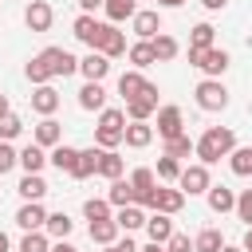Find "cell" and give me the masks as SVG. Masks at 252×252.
<instances>
[{
    "label": "cell",
    "instance_id": "ac0fdd59",
    "mask_svg": "<svg viewBox=\"0 0 252 252\" xmlns=\"http://www.w3.org/2000/svg\"><path fill=\"white\" fill-rule=\"evenodd\" d=\"M98 158H102V150L98 146H91V150H79V161H75V181H87V177H94L98 173Z\"/></svg>",
    "mask_w": 252,
    "mask_h": 252
},
{
    "label": "cell",
    "instance_id": "30bf717a",
    "mask_svg": "<svg viewBox=\"0 0 252 252\" xmlns=\"http://www.w3.org/2000/svg\"><path fill=\"white\" fill-rule=\"evenodd\" d=\"M16 224H20L24 232H43V228H47V209H43L39 201H24L20 213H16Z\"/></svg>",
    "mask_w": 252,
    "mask_h": 252
},
{
    "label": "cell",
    "instance_id": "7a4b0ae2",
    "mask_svg": "<svg viewBox=\"0 0 252 252\" xmlns=\"http://www.w3.org/2000/svg\"><path fill=\"white\" fill-rule=\"evenodd\" d=\"M122 138H126V110H118V106L98 110V130H94L98 150H114V146H122Z\"/></svg>",
    "mask_w": 252,
    "mask_h": 252
},
{
    "label": "cell",
    "instance_id": "f5cc1de1",
    "mask_svg": "<svg viewBox=\"0 0 252 252\" xmlns=\"http://www.w3.org/2000/svg\"><path fill=\"white\" fill-rule=\"evenodd\" d=\"M8 114H12V110H8V98L0 94V118H8Z\"/></svg>",
    "mask_w": 252,
    "mask_h": 252
},
{
    "label": "cell",
    "instance_id": "4fadbf2b",
    "mask_svg": "<svg viewBox=\"0 0 252 252\" xmlns=\"http://www.w3.org/2000/svg\"><path fill=\"white\" fill-rule=\"evenodd\" d=\"M181 205H185V193H181V189H161V185H158L154 197H150V209H154V213H169V217H173V213H181Z\"/></svg>",
    "mask_w": 252,
    "mask_h": 252
},
{
    "label": "cell",
    "instance_id": "f35d334b",
    "mask_svg": "<svg viewBox=\"0 0 252 252\" xmlns=\"http://www.w3.org/2000/svg\"><path fill=\"white\" fill-rule=\"evenodd\" d=\"M165 154L181 161V158H189V154H197V142H193L189 134H181V138H169V142H165Z\"/></svg>",
    "mask_w": 252,
    "mask_h": 252
},
{
    "label": "cell",
    "instance_id": "8fae6325",
    "mask_svg": "<svg viewBox=\"0 0 252 252\" xmlns=\"http://www.w3.org/2000/svg\"><path fill=\"white\" fill-rule=\"evenodd\" d=\"M51 20H55V12H51V4H47V0H32V4L24 8V24H28L32 32H47V28H51Z\"/></svg>",
    "mask_w": 252,
    "mask_h": 252
},
{
    "label": "cell",
    "instance_id": "cb8c5ba5",
    "mask_svg": "<svg viewBox=\"0 0 252 252\" xmlns=\"http://www.w3.org/2000/svg\"><path fill=\"white\" fill-rule=\"evenodd\" d=\"M102 12H106L110 24H122V20L138 16V0H102Z\"/></svg>",
    "mask_w": 252,
    "mask_h": 252
},
{
    "label": "cell",
    "instance_id": "836d02e7",
    "mask_svg": "<svg viewBox=\"0 0 252 252\" xmlns=\"http://www.w3.org/2000/svg\"><path fill=\"white\" fill-rule=\"evenodd\" d=\"M228 165H232L236 177H252V146H236L228 154Z\"/></svg>",
    "mask_w": 252,
    "mask_h": 252
},
{
    "label": "cell",
    "instance_id": "4316f807",
    "mask_svg": "<svg viewBox=\"0 0 252 252\" xmlns=\"http://www.w3.org/2000/svg\"><path fill=\"white\" fill-rule=\"evenodd\" d=\"M16 189H20V197H24V201H43V197H47V181H43L39 173H24Z\"/></svg>",
    "mask_w": 252,
    "mask_h": 252
},
{
    "label": "cell",
    "instance_id": "8992f818",
    "mask_svg": "<svg viewBox=\"0 0 252 252\" xmlns=\"http://www.w3.org/2000/svg\"><path fill=\"white\" fill-rule=\"evenodd\" d=\"M177 189L181 193H189V197H197V193H209L213 189V181H209V165H185L181 169V177H177Z\"/></svg>",
    "mask_w": 252,
    "mask_h": 252
},
{
    "label": "cell",
    "instance_id": "ee69618b",
    "mask_svg": "<svg viewBox=\"0 0 252 252\" xmlns=\"http://www.w3.org/2000/svg\"><path fill=\"white\" fill-rule=\"evenodd\" d=\"M12 165H20V150H12L8 142H0V173H8Z\"/></svg>",
    "mask_w": 252,
    "mask_h": 252
},
{
    "label": "cell",
    "instance_id": "9a60e30c",
    "mask_svg": "<svg viewBox=\"0 0 252 252\" xmlns=\"http://www.w3.org/2000/svg\"><path fill=\"white\" fill-rule=\"evenodd\" d=\"M32 110L35 114H43V118H51L55 110H59V91L47 83V87H35L32 91Z\"/></svg>",
    "mask_w": 252,
    "mask_h": 252
},
{
    "label": "cell",
    "instance_id": "e575fe53",
    "mask_svg": "<svg viewBox=\"0 0 252 252\" xmlns=\"http://www.w3.org/2000/svg\"><path fill=\"white\" fill-rule=\"evenodd\" d=\"M213 39H217V28H213V24H197V28L189 32V47H193V51H205V47H217Z\"/></svg>",
    "mask_w": 252,
    "mask_h": 252
},
{
    "label": "cell",
    "instance_id": "6da1fadb",
    "mask_svg": "<svg viewBox=\"0 0 252 252\" xmlns=\"http://www.w3.org/2000/svg\"><path fill=\"white\" fill-rule=\"evenodd\" d=\"M236 150V134L228 130V126H209L201 138H197V158H201V165H217L220 158H228Z\"/></svg>",
    "mask_w": 252,
    "mask_h": 252
},
{
    "label": "cell",
    "instance_id": "8d00e7d4",
    "mask_svg": "<svg viewBox=\"0 0 252 252\" xmlns=\"http://www.w3.org/2000/svg\"><path fill=\"white\" fill-rule=\"evenodd\" d=\"M118 232H122V228H118L114 220H94V224H91V240H94V244H102V248H106V244H114V240H118Z\"/></svg>",
    "mask_w": 252,
    "mask_h": 252
},
{
    "label": "cell",
    "instance_id": "f1b7e54d",
    "mask_svg": "<svg viewBox=\"0 0 252 252\" xmlns=\"http://www.w3.org/2000/svg\"><path fill=\"white\" fill-rule=\"evenodd\" d=\"M79 106H83V110H106V91H102V83H87V87L79 91Z\"/></svg>",
    "mask_w": 252,
    "mask_h": 252
},
{
    "label": "cell",
    "instance_id": "f546056e",
    "mask_svg": "<svg viewBox=\"0 0 252 252\" xmlns=\"http://www.w3.org/2000/svg\"><path fill=\"white\" fill-rule=\"evenodd\" d=\"M106 201H110L114 209H126V205H134V185H130V177H118V181H110V193H106Z\"/></svg>",
    "mask_w": 252,
    "mask_h": 252
},
{
    "label": "cell",
    "instance_id": "5bb4252c",
    "mask_svg": "<svg viewBox=\"0 0 252 252\" xmlns=\"http://www.w3.org/2000/svg\"><path fill=\"white\" fill-rule=\"evenodd\" d=\"M130 28H134L138 39H158V35H161V16H158V8H154V12H142V8H138V16L130 20Z\"/></svg>",
    "mask_w": 252,
    "mask_h": 252
},
{
    "label": "cell",
    "instance_id": "9f6ffc18",
    "mask_svg": "<svg viewBox=\"0 0 252 252\" xmlns=\"http://www.w3.org/2000/svg\"><path fill=\"white\" fill-rule=\"evenodd\" d=\"M220 252H244V248H236V244H224V248H220Z\"/></svg>",
    "mask_w": 252,
    "mask_h": 252
},
{
    "label": "cell",
    "instance_id": "3957f363",
    "mask_svg": "<svg viewBox=\"0 0 252 252\" xmlns=\"http://www.w3.org/2000/svg\"><path fill=\"white\" fill-rule=\"evenodd\" d=\"M35 59H39V67L47 71V79H59V75L67 79V75H75V71H79V59H75L67 47H43Z\"/></svg>",
    "mask_w": 252,
    "mask_h": 252
},
{
    "label": "cell",
    "instance_id": "11a10c76",
    "mask_svg": "<svg viewBox=\"0 0 252 252\" xmlns=\"http://www.w3.org/2000/svg\"><path fill=\"white\" fill-rule=\"evenodd\" d=\"M8 248H12V244H8V232L0 228V252H8Z\"/></svg>",
    "mask_w": 252,
    "mask_h": 252
},
{
    "label": "cell",
    "instance_id": "bcb514c9",
    "mask_svg": "<svg viewBox=\"0 0 252 252\" xmlns=\"http://www.w3.org/2000/svg\"><path fill=\"white\" fill-rule=\"evenodd\" d=\"M102 252H138V244H134V240L126 236V240H114V244H106Z\"/></svg>",
    "mask_w": 252,
    "mask_h": 252
},
{
    "label": "cell",
    "instance_id": "4dcf8cb0",
    "mask_svg": "<svg viewBox=\"0 0 252 252\" xmlns=\"http://www.w3.org/2000/svg\"><path fill=\"white\" fill-rule=\"evenodd\" d=\"M20 165H24V173H39L43 165H47V154H43V146H24L20 150Z\"/></svg>",
    "mask_w": 252,
    "mask_h": 252
},
{
    "label": "cell",
    "instance_id": "b9f144b4",
    "mask_svg": "<svg viewBox=\"0 0 252 252\" xmlns=\"http://www.w3.org/2000/svg\"><path fill=\"white\" fill-rule=\"evenodd\" d=\"M20 134H24V122H20L16 114L0 118V142H12V138H20Z\"/></svg>",
    "mask_w": 252,
    "mask_h": 252
},
{
    "label": "cell",
    "instance_id": "277c9868",
    "mask_svg": "<svg viewBox=\"0 0 252 252\" xmlns=\"http://www.w3.org/2000/svg\"><path fill=\"white\" fill-rule=\"evenodd\" d=\"M189 63L197 71H205V79H220L228 71V51L224 47H205V51H193L189 47Z\"/></svg>",
    "mask_w": 252,
    "mask_h": 252
},
{
    "label": "cell",
    "instance_id": "ffe728a7",
    "mask_svg": "<svg viewBox=\"0 0 252 252\" xmlns=\"http://www.w3.org/2000/svg\"><path fill=\"white\" fill-rule=\"evenodd\" d=\"M130 150H146L154 142V126L150 122H126V138H122Z\"/></svg>",
    "mask_w": 252,
    "mask_h": 252
},
{
    "label": "cell",
    "instance_id": "f6af8a7d",
    "mask_svg": "<svg viewBox=\"0 0 252 252\" xmlns=\"http://www.w3.org/2000/svg\"><path fill=\"white\" fill-rule=\"evenodd\" d=\"M165 252H193V240H189L185 232H173V236L165 240Z\"/></svg>",
    "mask_w": 252,
    "mask_h": 252
},
{
    "label": "cell",
    "instance_id": "83f0119b",
    "mask_svg": "<svg viewBox=\"0 0 252 252\" xmlns=\"http://www.w3.org/2000/svg\"><path fill=\"white\" fill-rule=\"evenodd\" d=\"M130 63H134V71H146L150 63H158V55H154V43L150 39H138V43H130Z\"/></svg>",
    "mask_w": 252,
    "mask_h": 252
},
{
    "label": "cell",
    "instance_id": "7dc6e473",
    "mask_svg": "<svg viewBox=\"0 0 252 252\" xmlns=\"http://www.w3.org/2000/svg\"><path fill=\"white\" fill-rule=\"evenodd\" d=\"M79 8H83V16H94V8H102V0H79Z\"/></svg>",
    "mask_w": 252,
    "mask_h": 252
},
{
    "label": "cell",
    "instance_id": "ab89813d",
    "mask_svg": "<svg viewBox=\"0 0 252 252\" xmlns=\"http://www.w3.org/2000/svg\"><path fill=\"white\" fill-rule=\"evenodd\" d=\"M158 177H161V181H177V177H181V161L169 158V154H161V158H158Z\"/></svg>",
    "mask_w": 252,
    "mask_h": 252
},
{
    "label": "cell",
    "instance_id": "2e32d148",
    "mask_svg": "<svg viewBox=\"0 0 252 252\" xmlns=\"http://www.w3.org/2000/svg\"><path fill=\"white\" fill-rule=\"evenodd\" d=\"M146 236H150V244H165V240L173 236L169 213H150V217H146Z\"/></svg>",
    "mask_w": 252,
    "mask_h": 252
},
{
    "label": "cell",
    "instance_id": "60d3db41",
    "mask_svg": "<svg viewBox=\"0 0 252 252\" xmlns=\"http://www.w3.org/2000/svg\"><path fill=\"white\" fill-rule=\"evenodd\" d=\"M16 252H51V244H47L43 232H24V240H20Z\"/></svg>",
    "mask_w": 252,
    "mask_h": 252
},
{
    "label": "cell",
    "instance_id": "7c38bea8",
    "mask_svg": "<svg viewBox=\"0 0 252 252\" xmlns=\"http://www.w3.org/2000/svg\"><path fill=\"white\" fill-rule=\"evenodd\" d=\"M79 71H83V79H87V83H102V79L110 75V59H106L102 51H91V55H83V59H79Z\"/></svg>",
    "mask_w": 252,
    "mask_h": 252
},
{
    "label": "cell",
    "instance_id": "7bdbcfd3",
    "mask_svg": "<svg viewBox=\"0 0 252 252\" xmlns=\"http://www.w3.org/2000/svg\"><path fill=\"white\" fill-rule=\"evenodd\" d=\"M236 217L244 220V228H252V189H244L236 197Z\"/></svg>",
    "mask_w": 252,
    "mask_h": 252
},
{
    "label": "cell",
    "instance_id": "44dd1931",
    "mask_svg": "<svg viewBox=\"0 0 252 252\" xmlns=\"http://www.w3.org/2000/svg\"><path fill=\"white\" fill-rule=\"evenodd\" d=\"M47 161H51V165H55L59 173H67V177H71V173H75V161H79V150H75V146H63V142H59V146H55V150L47 154Z\"/></svg>",
    "mask_w": 252,
    "mask_h": 252
},
{
    "label": "cell",
    "instance_id": "681fc988",
    "mask_svg": "<svg viewBox=\"0 0 252 252\" xmlns=\"http://www.w3.org/2000/svg\"><path fill=\"white\" fill-rule=\"evenodd\" d=\"M51 252H79V248H71L67 240H55V244H51Z\"/></svg>",
    "mask_w": 252,
    "mask_h": 252
},
{
    "label": "cell",
    "instance_id": "74e56055",
    "mask_svg": "<svg viewBox=\"0 0 252 252\" xmlns=\"http://www.w3.org/2000/svg\"><path fill=\"white\" fill-rule=\"evenodd\" d=\"M150 43H154L158 63H169V59H177V51H181V47H177V39H173V35H165V32H161L158 39H150Z\"/></svg>",
    "mask_w": 252,
    "mask_h": 252
},
{
    "label": "cell",
    "instance_id": "d590c367",
    "mask_svg": "<svg viewBox=\"0 0 252 252\" xmlns=\"http://www.w3.org/2000/svg\"><path fill=\"white\" fill-rule=\"evenodd\" d=\"M110 209H114V205H110V201H102V197L83 201V217H87L91 224H94V220H114V217H110Z\"/></svg>",
    "mask_w": 252,
    "mask_h": 252
},
{
    "label": "cell",
    "instance_id": "f907efd6",
    "mask_svg": "<svg viewBox=\"0 0 252 252\" xmlns=\"http://www.w3.org/2000/svg\"><path fill=\"white\" fill-rule=\"evenodd\" d=\"M240 248H244V252H252V228H244V240H240Z\"/></svg>",
    "mask_w": 252,
    "mask_h": 252
},
{
    "label": "cell",
    "instance_id": "9c48e42d",
    "mask_svg": "<svg viewBox=\"0 0 252 252\" xmlns=\"http://www.w3.org/2000/svg\"><path fill=\"white\" fill-rule=\"evenodd\" d=\"M158 134H161L165 142L185 134V114H181V106H158Z\"/></svg>",
    "mask_w": 252,
    "mask_h": 252
},
{
    "label": "cell",
    "instance_id": "603a6c76",
    "mask_svg": "<svg viewBox=\"0 0 252 252\" xmlns=\"http://www.w3.org/2000/svg\"><path fill=\"white\" fill-rule=\"evenodd\" d=\"M114 224H118L122 232L146 228V209H142V205H126V209H118V213H114Z\"/></svg>",
    "mask_w": 252,
    "mask_h": 252
},
{
    "label": "cell",
    "instance_id": "d6986e66",
    "mask_svg": "<svg viewBox=\"0 0 252 252\" xmlns=\"http://www.w3.org/2000/svg\"><path fill=\"white\" fill-rule=\"evenodd\" d=\"M63 142V126L55 122V118H43L39 126H35V146H43V150H55Z\"/></svg>",
    "mask_w": 252,
    "mask_h": 252
},
{
    "label": "cell",
    "instance_id": "c3c4849f",
    "mask_svg": "<svg viewBox=\"0 0 252 252\" xmlns=\"http://www.w3.org/2000/svg\"><path fill=\"white\" fill-rule=\"evenodd\" d=\"M224 4H228V0H201V8H205V12H220Z\"/></svg>",
    "mask_w": 252,
    "mask_h": 252
},
{
    "label": "cell",
    "instance_id": "d4e9b609",
    "mask_svg": "<svg viewBox=\"0 0 252 252\" xmlns=\"http://www.w3.org/2000/svg\"><path fill=\"white\" fill-rule=\"evenodd\" d=\"M146 83H150V79H142V71H122V75H118V94L130 102V98H138V94L146 91Z\"/></svg>",
    "mask_w": 252,
    "mask_h": 252
},
{
    "label": "cell",
    "instance_id": "5b68a950",
    "mask_svg": "<svg viewBox=\"0 0 252 252\" xmlns=\"http://www.w3.org/2000/svg\"><path fill=\"white\" fill-rule=\"evenodd\" d=\"M193 98H197V106L201 110H224L228 106V91H224V83L220 79H201L197 83V91H193Z\"/></svg>",
    "mask_w": 252,
    "mask_h": 252
},
{
    "label": "cell",
    "instance_id": "484cf974",
    "mask_svg": "<svg viewBox=\"0 0 252 252\" xmlns=\"http://www.w3.org/2000/svg\"><path fill=\"white\" fill-rule=\"evenodd\" d=\"M122 169H126L122 154H118V150H102V158H98V177H106V181H118V177H122Z\"/></svg>",
    "mask_w": 252,
    "mask_h": 252
},
{
    "label": "cell",
    "instance_id": "db71d44e",
    "mask_svg": "<svg viewBox=\"0 0 252 252\" xmlns=\"http://www.w3.org/2000/svg\"><path fill=\"white\" fill-rule=\"evenodd\" d=\"M138 252H165V244H146V248H138Z\"/></svg>",
    "mask_w": 252,
    "mask_h": 252
},
{
    "label": "cell",
    "instance_id": "d6a6232c",
    "mask_svg": "<svg viewBox=\"0 0 252 252\" xmlns=\"http://www.w3.org/2000/svg\"><path fill=\"white\" fill-rule=\"evenodd\" d=\"M220 248H224L220 228H201V232H197V240H193V252H220Z\"/></svg>",
    "mask_w": 252,
    "mask_h": 252
},
{
    "label": "cell",
    "instance_id": "ba28073f",
    "mask_svg": "<svg viewBox=\"0 0 252 252\" xmlns=\"http://www.w3.org/2000/svg\"><path fill=\"white\" fill-rule=\"evenodd\" d=\"M154 110H158V87H154V83H146V91H142L138 98H130V102H126V114H130V122H146Z\"/></svg>",
    "mask_w": 252,
    "mask_h": 252
},
{
    "label": "cell",
    "instance_id": "52a82bcc",
    "mask_svg": "<svg viewBox=\"0 0 252 252\" xmlns=\"http://www.w3.org/2000/svg\"><path fill=\"white\" fill-rule=\"evenodd\" d=\"M71 32H75V39H79V43H87L91 51H98V43H102V32H106V24H98L94 16H75Z\"/></svg>",
    "mask_w": 252,
    "mask_h": 252
},
{
    "label": "cell",
    "instance_id": "1f68e13d",
    "mask_svg": "<svg viewBox=\"0 0 252 252\" xmlns=\"http://www.w3.org/2000/svg\"><path fill=\"white\" fill-rule=\"evenodd\" d=\"M75 232V220L67 217V213H47V236H55V240H67Z\"/></svg>",
    "mask_w": 252,
    "mask_h": 252
},
{
    "label": "cell",
    "instance_id": "7402d4cb",
    "mask_svg": "<svg viewBox=\"0 0 252 252\" xmlns=\"http://www.w3.org/2000/svg\"><path fill=\"white\" fill-rule=\"evenodd\" d=\"M205 197H209V209L213 213H236V193L228 185H213Z\"/></svg>",
    "mask_w": 252,
    "mask_h": 252
},
{
    "label": "cell",
    "instance_id": "816d5d0a",
    "mask_svg": "<svg viewBox=\"0 0 252 252\" xmlns=\"http://www.w3.org/2000/svg\"><path fill=\"white\" fill-rule=\"evenodd\" d=\"M185 0H158V8H181Z\"/></svg>",
    "mask_w": 252,
    "mask_h": 252
},
{
    "label": "cell",
    "instance_id": "e0dca14e",
    "mask_svg": "<svg viewBox=\"0 0 252 252\" xmlns=\"http://www.w3.org/2000/svg\"><path fill=\"white\" fill-rule=\"evenodd\" d=\"M98 51L106 55V59H118V55H126L130 47H126V32H118L114 24H106V32H102V43H98Z\"/></svg>",
    "mask_w": 252,
    "mask_h": 252
}]
</instances>
